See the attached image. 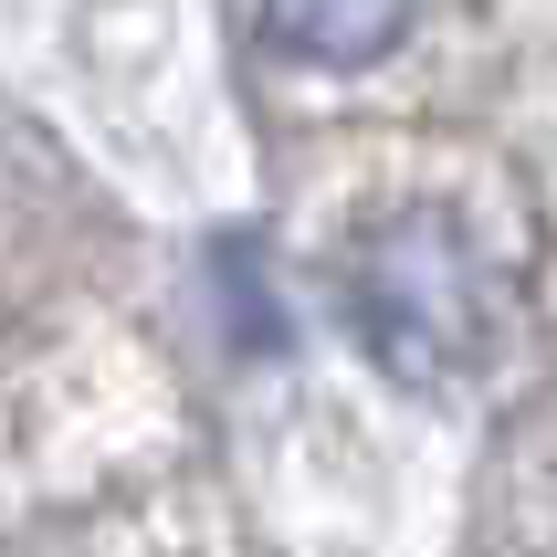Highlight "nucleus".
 <instances>
[{"label":"nucleus","mask_w":557,"mask_h":557,"mask_svg":"<svg viewBox=\"0 0 557 557\" xmlns=\"http://www.w3.org/2000/svg\"><path fill=\"white\" fill-rule=\"evenodd\" d=\"M347 315L389 379L442 389L495 347V274L453 211H389L347 252Z\"/></svg>","instance_id":"f257e3e1"},{"label":"nucleus","mask_w":557,"mask_h":557,"mask_svg":"<svg viewBox=\"0 0 557 557\" xmlns=\"http://www.w3.org/2000/svg\"><path fill=\"white\" fill-rule=\"evenodd\" d=\"M410 22H421V0H263V42L315 74H358V63L400 53Z\"/></svg>","instance_id":"f03ea898"}]
</instances>
